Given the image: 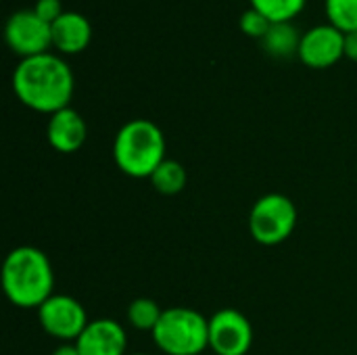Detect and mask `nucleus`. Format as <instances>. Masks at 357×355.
Here are the masks:
<instances>
[{
	"label": "nucleus",
	"mask_w": 357,
	"mask_h": 355,
	"mask_svg": "<svg viewBox=\"0 0 357 355\" xmlns=\"http://www.w3.org/2000/svg\"><path fill=\"white\" fill-rule=\"evenodd\" d=\"M82 355H126L128 337L121 324L111 318L90 320L75 341Z\"/></svg>",
	"instance_id": "nucleus-10"
},
{
	"label": "nucleus",
	"mask_w": 357,
	"mask_h": 355,
	"mask_svg": "<svg viewBox=\"0 0 357 355\" xmlns=\"http://www.w3.org/2000/svg\"><path fill=\"white\" fill-rule=\"evenodd\" d=\"M299 59L314 69H324L335 65L341 56H345V31L335 27L333 23L314 25L305 33H301Z\"/></svg>",
	"instance_id": "nucleus-9"
},
{
	"label": "nucleus",
	"mask_w": 357,
	"mask_h": 355,
	"mask_svg": "<svg viewBox=\"0 0 357 355\" xmlns=\"http://www.w3.org/2000/svg\"><path fill=\"white\" fill-rule=\"evenodd\" d=\"M151 335L163 354L201 355L209 347V320L190 308H167Z\"/></svg>",
	"instance_id": "nucleus-4"
},
{
	"label": "nucleus",
	"mask_w": 357,
	"mask_h": 355,
	"mask_svg": "<svg viewBox=\"0 0 357 355\" xmlns=\"http://www.w3.org/2000/svg\"><path fill=\"white\" fill-rule=\"evenodd\" d=\"M299 44H301V36L291 21L272 23L266 36L261 38L264 50L270 52L272 56H291L299 52Z\"/></svg>",
	"instance_id": "nucleus-13"
},
{
	"label": "nucleus",
	"mask_w": 357,
	"mask_h": 355,
	"mask_svg": "<svg viewBox=\"0 0 357 355\" xmlns=\"http://www.w3.org/2000/svg\"><path fill=\"white\" fill-rule=\"evenodd\" d=\"M253 345V326L238 310H220L209 318V349L215 355H247Z\"/></svg>",
	"instance_id": "nucleus-8"
},
{
	"label": "nucleus",
	"mask_w": 357,
	"mask_h": 355,
	"mask_svg": "<svg viewBox=\"0 0 357 355\" xmlns=\"http://www.w3.org/2000/svg\"><path fill=\"white\" fill-rule=\"evenodd\" d=\"M345 56L351 61H357V31L345 33Z\"/></svg>",
	"instance_id": "nucleus-20"
},
{
	"label": "nucleus",
	"mask_w": 357,
	"mask_h": 355,
	"mask_svg": "<svg viewBox=\"0 0 357 355\" xmlns=\"http://www.w3.org/2000/svg\"><path fill=\"white\" fill-rule=\"evenodd\" d=\"M167 144L161 128L151 119H132L123 123L113 140V159L130 178H151L167 159Z\"/></svg>",
	"instance_id": "nucleus-3"
},
{
	"label": "nucleus",
	"mask_w": 357,
	"mask_h": 355,
	"mask_svg": "<svg viewBox=\"0 0 357 355\" xmlns=\"http://www.w3.org/2000/svg\"><path fill=\"white\" fill-rule=\"evenodd\" d=\"M92 25L90 21L77 10H65L52 23V46L61 52L75 54L90 44Z\"/></svg>",
	"instance_id": "nucleus-12"
},
{
	"label": "nucleus",
	"mask_w": 357,
	"mask_h": 355,
	"mask_svg": "<svg viewBox=\"0 0 357 355\" xmlns=\"http://www.w3.org/2000/svg\"><path fill=\"white\" fill-rule=\"evenodd\" d=\"M4 38L10 50L23 59L42 54L48 52V46H52V25L46 23L33 8H19L4 23Z\"/></svg>",
	"instance_id": "nucleus-7"
},
{
	"label": "nucleus",
	"mask_w": 357,
	"mask_h": 355,
	"mask_svg": "<svg viewBox=\"0 0 357 355\" xmlns=\"http://www.w3.org/2000/svg\"><path fill=\"white\" fill-rule=\"evenodd\" d=\"M163 316V310L159 308L157 301L149 299V297H140V299H134L130 305H128V320L134 328L138 331H149L153 333L155 326L159 324Z\"/></svg>",
	"instance_id": "nucleus-15"
},
{
	"label": "nucleus",
	"mask_w": 357,
	"mask_h": 355,
	"mask_svg": "<svg viewBox=\"0 0 357 355\" xmlns=\"http://www.w3.org/2000/svg\"><path fill=\"white\" fill-rule=\"evenodd\" d=\"M326 15L341 31H357V0H326Z\"/></svg>",
	"instance_id": "nucleus-17"
},
{
	"label": "nucleus",
	"mask_w": 357,
	"mask_h": 355,
	"mask_svg": "<svg viewBox=\"0 0 357 355\" xmlns=\"http://www.w3.org/2000/svg\"><path fill=\"white\" fill-rule=\"evenodd\" d=\"M297 226V207L295 203L280 195L270 192L255 201L249 213L251 236L266 247L284 243Z\"/></svg>",
	"instance_id": "nucleus-5"
},
{
	"label": "nucleus",
	"mask_w": 357,
	"mask_h": 355,
	"mask_svg": "<svg viewBox=\"0 0 357 355\" xmlns=\"http://www.w3.org/2000/svg\"><path fill=\"white\" fill-rule=\"evenodd\" d=\"M6 299L21 310H38L54 293V270L44 251L23 245L13 249L2 264Z\"/></svg>",
	"instance_id": "nucleus-2"
},
{
	"label": "nucleus",
	"mask_w": 357,
	"mask_h": 355,
	"mask_svg": "<svg viewBox=\"0 0 357 355\" xmlns=\"http://www.w3.org/2000/svg\"><path fill=\"white\" fill-rule=\"evenodd\" d=\"M52 355H82L79 354V349H77V345L75 343H63V345H59Z\"/></svg>",
	"instance_id": "nucleus-21"
},
{
	"label": "nucleus",
	"mask_w": 357,
	"mask_h": 355,
	"mask_svg": "<svg viewBox=\"0 0 357 355\" xmlns=\"http://www.w3.org/2000/svg\"><path fill=\"white\" fill-rule=\"evenodd\" d=\"M130 355H149V354H130Z\"/></svg>",
	"instance_id": "nucleus-22"
},
{
	"label": "nucleus",
	"mask_w": 357,
	"mask_h": 355,
	"mask_svg": "<svg viewBox=\"0 0 357 355\" xmlns=\"http://www.w3.org/2000/svg\"><path fill=\"white\" fill-rule=\"evenodd\" d=\"M33 10L46 21V23H54L63 13H65V8H63V2L61 0H36V4H33Z\"/></svg>",
	"instance_id": "nucleus-19"
},
{
	"label": "nucleus",
	"mask_w": 357,
	"mask_h": 355,
	"mask_svg": "<svg viewBox=\"0 0 357 355\" xmlns=\"http://www.w3.org/2000/svg\"><path fill=\"white\" fill-rule=\"evenodd\" d=\"M38 320L46 335L63 343H75L90 322L84 305L69 295H52L46 299L38 308Z\"/></svg>",
	"instance_id": "nucleus-6"
},
{
	"label": "nucleus",
	"mask_w": 357,
	"mask_h": 355,
	"mask_svg": "<svg viewBox=\"0 0 357 355\" xmlns=\"http://www.w3.org/2000/svg\"><path fill=\"white\" fill-rule=\"evenodd\" d=\"M251 6L261 10L272 23H278L297 17L303 10L305 0H251Z\"/></svg>",
	"instance_id": "nucleus-16"
},
{
	"label": "nucleus",
	"mask_w": 357,
	"mask_h": 355,
	"mask_svg": "<svg viewBox=\"0 0 357 355\" xmlns=\"http://www.w3.org/2000/svg\"><path fill=\"white\" fill-rule=\"evenodd\" d=\"M73 86L71 67L52 52L25 56L13 71V90L17 98L38 113L52 115L69 107Z\"/></svg>",
	"instance_id": "nucleus-1"
},
{
	"label": "nucleus",
	"mask_w": 357,
	"mask_h": 355,
	"mask_svg": "<svg viewBox=\"0 0 357 355\" xmlns=\"http://www.w3.org/2000/svg\"><path fill=\"white\" fill-rule=\"evenodd\" d=\"M86 134H88V128H86L84 117L71 107H65L52 113L46 126L48 144L54 151L65 153V155L79 151L82 144L86 142Z\"/></svg>",
	"instance_id": "nucleus-11"
},
{
	"label": "nucleus",
	"mask_w": 357,
	"mask_h": 355,
	"mask_svg": "<svg viewBox=\"0 0 357 355\" xmlns=\"http://www.w3.org/2000/svg\"><path fill=\"white\" fill-rule=\"evenodd\" d=\"M149 180H151V184H153V188L157 192L172 197V195H178V192L184 190V186H186V169H184V165L180 161L165 159L153 172V176Z\"/></svg>",
	"instance_id": "nucleus-14"
},
{
	"label": "nucleus",
	"mask_w": 357,
	"mask_h": 355,
	"mask_svg": "<svg viewBox=\"0 0 357 355\" xmlns=\"http://www.w3.org/2000/svg\"><path fill=\"white\" fill-rule=\"evenodd\" d=\"M270 25H272V21L261 13V10H257V8H247L243 15H241V29L247 33V36H251V38H264L266 36V31L270 29Z\"/></svg>",
	"instance_id": "nucleus-18"
}]
</instances>
